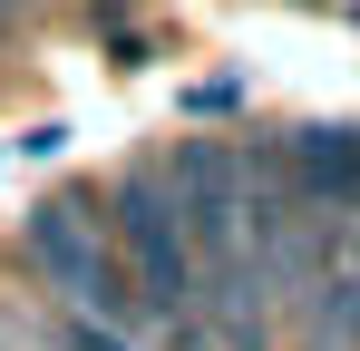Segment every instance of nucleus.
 <instances>
[{
  "mask_svg": "<svg viewBox=\"0 0 360 351\" xmlns=\"http://www.w3.org/2000/svg\"><path fill=\"white\" fill-rule=\"evenodd\" d=\"M98 215H108V244H117V273H127V322H146L176 351H214L205 312H195V244H185L166 166H127Z\"/></svg>",
  "mask_w": 360,
  "mask_h": 351,
  "instance_id": "nucleus-1",
  "label": "nucleus"
},
{
  "mask_svg": "<svg viewBox=\"0 0 360 351\" xmlns=\"http://www.w3.org/2000/svg\"><path fill=\"white\" fill-rule=\"evenodd\" d=\"M20 264L59 292L78 322H127V273H117V244H108L98 195H39L20 215Z\"/></svg>",
  "mask_w": 360,
  "mask_h": 351,
  "instance_id": "nucleus-2",
  "label": "nucleus"
},
{
  "mask_svg": "<svg viewBox=\"0 0 360 351\" xmlns=\"http://www.w3.org/2000/svg\"><path fill=\"white\" fill-rule=\"evenodd\" d=\"M273 156H283V195H292L302 215H331V225H341L360 205V127L311 117L292 137H273Z\"/></svg>",
  "mask_w": 360,
  "mask_h": 351,
  "instance_id": "nucleus-3",
  "label": "nucleus"
},
{
  "mask_svg": "<svg viewBox=\"0 0 360 351\" xmlns=\"http://www.w3.org/2000/svg\"><path fill=\"white\" fill-rule=\"evenodd\" d=\"M311 342L321 351H360V273H341V283L311 292Z\"/></svg>",
  "mask_w": 360,
  "mask_h": 351,
  "instance_id": "nucleus-4",
  "label": "nucleus"
},
{
  "mask_svg": "<svg viewBox=\"0 0 360 351\" xmlns=\"http://www.w3.org/2000/svg\"><path fill=\"white\" fill-rule=\"evenodd\" d=\"M0 351H59V332H49V322H30L20 302H0Z\"/></svg>",
  "mask_w": 360,
  "mask_h": 351,
  "instance_id": "nucleus-5",
  "label": "nucleus"
},
{
  "mask_svg": "<svg viewBox=\"0 0 360 351\" xmlns=\"http://www.w3.org/2000/svg\"><path fill=\"white\" fill-rule=\"evenodd\" d=\"M68 351H136V342H127V322H78Z\"/></svg>",
  "mask_w": 360,
  "mask_h": 351,
  "instance_id": "nucleus-6",
  "label": "nucleus"
},
{
  "mask_svg": "<svg viewBox=\"0 0 360 351\" xmlns=\"http://www.w3.org/2000/svg\"><path fill=\"white\" fill-rule=\"evenodd\" d=\"M20 10H30V0H0V30H10V20H20Z\"/></svg>",
  "mask_w": 360,
  "mask_h": 351,
  "instance_id": "nucleus-7",
  "label": "nucleus"
}]
</instances>
